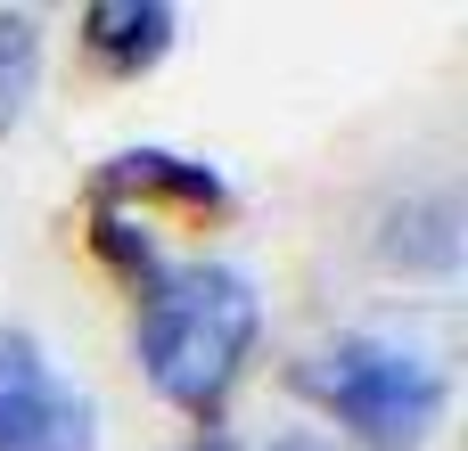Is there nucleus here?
<instances>
[{
	"instance_id": "7ed1b4c3",
	"label": "nucleus",
	"mask_w": 468,
	"mask_h": 451,
	"mask_svg": "<svg viewBox=\"0 0 468 451\" xmlns=\"http://www.w3.org/2000/svg\"><path fill=\"white\" fill-rule=\"evenodd\" d=\"M0 451H99V411L25 329H0Z\"/></svg>"
},
{
	"instance_id": "39448f33",
	"label": "nucleus",
	"mask_w": 468,
	"mask_h": 451,
	"mask_svg": "<svg viewBox=\"0 0 468 451\" xmlns=\"http://www.w3.org/2000/svg\"><path fill=\"white\" fill-rule=\"evenodd\" d=\"M82 41H90L99 66L140 74V66H156L173 49V8L165 0H90L82 8Z\"/></svg>"
},
{
	"instance_id": "f03ea898",
	"label": "nucleus",
	"mask_w": 468,
	"mask_h": 451,
	"mask_svg": "<svg viewBox=\"0 0 468 451\" xmlns=\"http://www.w3.org/2000/svg\"><path fill=\"white\" fill-rule=\"evenodd\" d=\"M296 386L321 411H337L370 451H420L428 427L444 419V370L428 353H411V345H387V337H337V345H321L296 370Z\"/></svg>"
},
{
	"instance_id": "0eeeda50",
	"label": "nucleus",
	"mask_w": 468,
	"mask_h": 451,
	"mask_svg": "<svg viewBox=\"0 0 468 451\" xmlns=\"http://www.w3.org/2000/svg\"><path fill=\"white\" fill-rule=\"evenodd\" d=\"M33 82H41V25L25 8H0V131L25 115Z\"/></svg>"
},
{
	"instance_id": "9d476101",
	"label": "nucleus",
	"mask_w": 468,
	"mask_h": 451,
	"mask_svg": "<svg viewBox=\"0 0 468 451\" xmlns=\"http://www.w3.org/2000/svg\"><path fill=\"white\" fill-rule=\"evenodd\" d=\"M189 451H239V444H230V435H206V444H189Z\"/></svg>"
},
{
	"instance_id": "f257e3e1",
	"label": "nucleus",
	"mask_w": 468,
	"mask_h": 451,
	"mask_svg": "<svg viewBox=\"0 0 468 451\" xmlns=\"http://www.w3.org/2000/svg\"><path fill=\"white\" fill-rule=\"evenodd\" d=\"M263 329V304H255V279L230 271V263H189V271H156L148 279V304H140V370L165 403L181 411H214L247 362Z\"/></svg>"
},
{
	"instance_id": "6e6552de",
	"label": "nucleus",
	"mask_w": 468,
	"mask_h": 451,
	"mask_svg": "<svg viewBox=\"0 0 468 451\" xmlns=\"http://www.w3.org/2000/svg\"><path fill=\"white\" fill-rule=\"evenodd\" d=\"M99 255H107L115 271H132V279H156V255H148L140 222H123V214H99Z\"/></svg>"
},
{
	"instance_id": "20e7f679",
	"label": "nucleus",
	"mask_w": 468,
	"mask_h": 451,
	"mask_svg": "<svg viewBox=\"0 0 468 451\" xmlns=\"http://www.w3.org/2000/svg\"><path fill=\"white\" fill-rule=\"evenodd\" d=\"M378 263L420 271V279H452V271H461V197H452V189L403 197V205L378 222Z\"/></svg>"
},
{
	"instance_id": "1a4fd4ad",
	"label": "nucleus",
	"mask_w": 468,
	"mask_h": 451,
	"mask_svg": "<svg viewBox=\"0 0 468 451\" xmlns=\"http://www.w3.org/2000/svg\"><path fill=\"white\" fill-rule=\"evenodd\" d=\"M271 451H337V444H329V435H280Z\"/></svg>"
},
{
	"instance_id": "423d86ee",
	"label": "nucleus",
	"mask_w": 468,
	"mask_h": 451,
	"mask_svg": "<svg viewBox=\"0 0 468 451\" xmlns=\"http://www.w3.org/2000/svg\"><path fill=\"white\" fill-rule=\"evenodd\" d=\"M99 189L107 197H181V205H222V181L206 173V164H181V156H165V148H132V156H115L107 173H99Z\"/></svg>"
}]
</instances>
